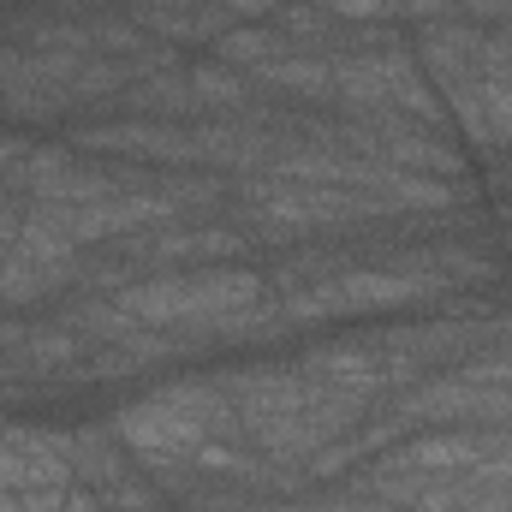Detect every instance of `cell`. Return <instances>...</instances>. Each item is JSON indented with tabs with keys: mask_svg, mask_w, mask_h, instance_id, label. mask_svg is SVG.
Masks as SVG:
<instances>
[{
	"mask_svg": "<svg viewBox=\"0 0 512 512\" xmlns=\"http://www.w3.org/2000/svg\"><path fill=\"white\" fill-rule=\"evenodd\" d=\"M108 423H114V435L126 441V453L143 471L179 465V459H191L197 447L239 435V411H233V399L215 387L209 370H203V376H197V370L161 376V387L126 399Z\"/></svg>",
	"mask_w": 512,
	"mask_h": 512,
	"instance_id": "cell-1",
	"label": "cell"
},
{
	"mask_svg": "<svg viewBox=\"0 0 512 512\" xmlns=\"http://www.w3.org/2000/svg\"><path fill=\"white\" fill-rule=\"evenodd\" d=\"M126 304L137 328H167L185 334L197 322H215L227 310H245L274 298L262 262H215V268H179V274H155V280H131L126 292H114Z\"/></svg>",
	"mask_w": 512,
	"mask_h": 512,
	"instance_id": "cell-2",
	"label": "cell"
},
{
	"mask_svg": "<svg viewBox=\"0 0 512 512\" xmlns=\"http://www.w3.org/2000/svg\"><path fill=\"white\" fill-rule=\"evenodd\" d=\"M84 262H90V251H78L72 239H60L54 227H42V221L24 215L12 251L0 262V304L6 310H24V304L72 298L84 286Z\"/></svg>",
	"mask_w": 512,
	"mask_h": 512,
	"instance_id": "cell-3",
	"label": "cell"
},
{
	"mask_svg": "<svg viewBox=\"0 0 512 512\" xmlns=\"http://www.w3.org/2000/svg\"><path fill=\"white\" fill-rule=\"evenodd\" d=\"M0 489H72L66 429L0 423Z\"/></svg>",
	"mask_w": 512,
	"mask_h": 512,
	"instance_id": "cell-4",
	"label": "cell"
},
{
	"mask_svg": "<svg viewBox=\"0 0 512 512\" xmlns=\"http://www.w3.org/2000/svg\"><path fill=\"white\" fill-rule=\"evenodd\" d=\"M126 18L161 48H215L239 18L221 0H126Z\"/></svg>",
	"mask_w": 512,
	"mask_h": 512,
	"instance_id": "cell-5",
	"label": "cell"
},
{
	"mask_svg": "<svg viewBox=\"0 0 512 512\" xmlns=\"http://www.w3.org/2000/svg\"><path fill=\"white\" fill-rule=\"evenodd\" d=\"M447 102L453 131L477 149V155H512V72H495L483 84H465Z\"/></svg>",
	"mask_w": 512,
	"mask_h": 512,
	"instance_id": "cell-6",
	"label": "cell"
},
{
	"mask_svg": "<svg viewBox=\"0 0 512 512\" xmlns=\"http://www.w3.org/2000/svg\"><path fill=\"white\" fill-rule=\"evenodd\" d=\"M0 512H102L90 489H0Z\"/></svg>",
	"mask_w": 512,
	"mask_h": 512,
	"instance_id": "cell-7",
	"label": "cell"
},
{
	"mask_svg": "<svg viewBox=\"0 0 512 512\" xmlns=\"http://www.w3.org/2000/svg\"><path fill=\"white\" fill-rule=\"evenodd\" d=\"M328 18H340V24H399L393 18V0H316Z\"/></svg>",
	"mask_w": 512,
	"mask_h": 512,
	"instance_id": "cell-8",
	"label": "cell"
},
{
	"mask_svg": "<svg viewBox=\"0 0 512 512\" xmlns=\"http://www.w3.org/2000/svg\"><path fill=\"white\" fill-rule=\"evenodd\" d=\"M453 12H459V0H393V18L411 24V30L441 24V18H453Z\"/></svg>",
	"mask_w": 512,
	"mask_h": 512,
	"instance_id": "cell-9",
	"label": "cell"
},
{
	"mask_svg": "<svg viewBox=\"0 0 512 512\" xmlns=\"http://www.w3.org/2000/svg\"><path fill=\"white\" fill-rule=\"evenodd\" d=\"M24 66H30V48H18V42H0V102H6V90L24 78Z\"/></svg>",
	"mask_w": 512,
	"mask_h": 512,
	"instance_id": "cell-10",
	"label": "cell"
},
{
	"mask_svg": "<svg viewBox=\"0 0 512 512\" xmlns=\"http://www.w3.org/2000/svg\"><path fill=\"white\" fill-rule=\"evenodd\" d=\"M459 12L477 24H512V0H459Z\"/></svg>",
	"mask_w": 512,
	"mask_h": 512,
	"instance_id": "cell-11",
	"label": "cell"
},
{
	"mask_svg": "<svg viewBox=\"0 0 512 512\" xmlns=\"http://www.w3.org/2000/svg\"><path fill=\"white\" fill-rule=\"evenodd\" d=\"M221 6H227V12H233L239 24H262V18H274V12H280L286 0H221Z\"/></svg>",
	"mask_w": 512,
	"mask_h": 512,
	"instance_id": "cell-12",
	"label": "cell"
},
{
	"mask_svg": "<svg viewBox=\"0 0 512 512\" xmlns=\"http://www.w3.org/2000/svg\"><path fill=\"white\" fill-rule=\"evenodd\" d=\"M24 149H30V137H24V131H0V179L24 161Z\"/></svg>",
	"mask_w": 512,
	"mask_h": 512,
	"instance_id": "cell-13",
	"label": "cell"
},
{
	"mask_svg": "<svg viewBox=\"0 0 512 512\" xmlns=\"http://www.w3.org/2000/svg\"><path fill=\"white\" fill-rule=\"evenodd\" d=\"M233 512H316V501L310 495H298V501H245V507Z\"/></svg>",
	"mask_w": 512,
	"mask_h": 512,
	"instance_id": "cell-14",
	"label": "cell"
},
{
	"mask_svg": "<svg viewBox=\"0 0 512 512\" xmlns=\"http://www.w3.org/2000/svg\"><path fill=\"white\" fill-rule=\"evenodd\" d=\"M495 245H501V256H512V209L501 215V233H495Z\"/></svg>",
	"mask_w": 512,
	"mask_h": 512,
	"instance_id": "cell-15",
	"label": "cell"
},
{
	"mask_svg": "<svg viewBox=\"0 0 512 512\" xmlns=\"http://www.w3.org/2000/svg\"><path fill=\"white\" fill-rule=\"evenodd\" d=\"M155 512H179V507H155Z\"/></svg>",
	"mask_w": 512,
	"mask_h": 512,
	"instance_id": "cell-16",
	"label": "cell"
}]
</instances>
